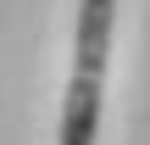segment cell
<instances>
[{
	"label": "cell",
	"mask_w": 150,
	"mask_h": 145,
	"mask_svg": "<svg viewBox=\"0 0 150 145\" xmlns=\"http://www.w3.org/2000/svg\"><path fill=\"white\" fill-rule=\"evenodd\" d=\"M111 28H117V0H83V6H78V50H72V73L106 78V61H111Z\"/></svg>",
	"instance_id": "cell-1"
},
{
	"label": "cell",
	"mask_w": 150,
	"mask_h": 145,
	"mask_svg": "<svg viewBox=\"0 0 150 145\" xmlns=\"http://www.w3.org/2000/svg\"><path fill=\"white\" fill-rule=\"evenodd\" d=\"M100 84L106 78H83V73H72V84H67V106H61V145H95L100 134Z\"/></svg>",
	"instance_id": "cell-2"
}]
</instances>
